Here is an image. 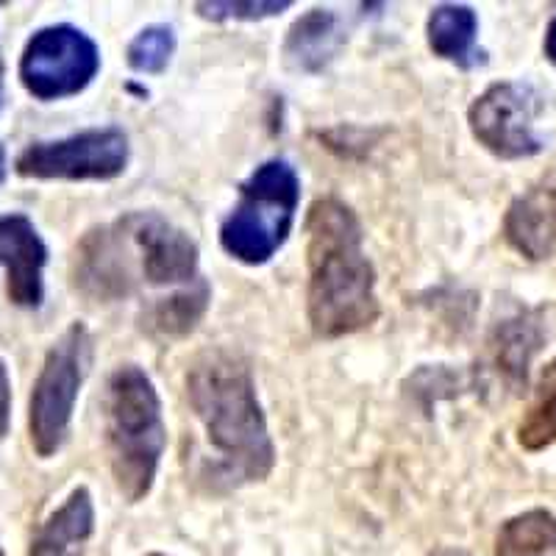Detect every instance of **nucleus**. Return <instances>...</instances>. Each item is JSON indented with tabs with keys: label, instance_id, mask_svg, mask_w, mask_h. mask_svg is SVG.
<instances>
[{
	"label": "nucleus",
	"instance_id": "obj_21",
	"mask_svg": "<svg viewBox=\"0 0 556 556\" xmlns=\"http://www.w3.org/2000/svg\"><path fill=\"white\" fill-rule=\"evenodd\" d=\"M9 426H12V379L7 362L0 359V443L7 440Z\"/></svg>",
	"mask_w": 556,
	"mask_h": 556
},
{
	"label": "nucleus",
	"instance_id": "obj_20",
	"mask_svg": "<svg viewBox=\"0 0 556 556\" xmlns=\"http://www.w3.org/2000/svg\"><path fill=\"white\" fill-rule=\"evenodd\" d=\"M292 3L290 0H270V3H256V0H251V3H223V0H212V3H195L198 14L206 20H217V23H223V20H265V17H276V14L287 12Z\"/></svg>",
	"mask_w": 556,
	"mask_h": 556
},
{
	"label": "nucleus",
	"instance_id": "obj_15",
	"mask_svg": "<svg viewBox=\"0 0 556 556\" xmlns=\"http://www.w3.org/2000/svg\"><path fill=\"white\" fill-rule=\"evenodd\" d=\"M208 301H212V287L201 278L192 287L156 298L139 320L148 334L159 337V340H178V337L190 334L201 323L208 309Z\"/></svg>",
	"mask_w": 556,
	"mask_h": 556
},
{
	"label": "nucleus",
	"instance_id": "obj_24",
	"mask_svg": "<svg viewBox=\"0 0 556 556\" xmlns=\"http://www.w3.org/2000/svg\"><path fill=\"white\" fill-rule=\"evenodd\" d=\"M431 556H470V554L462 548H440V551H434Z\"/></svg>",
	"mask_w": 556,
	"mask_h": 556
},
{
	"label": "nucleus",
	"instance_id": "obj_23",
	"mask_svg": "<svg viewBox=\"0 0 556 556\" xmlns=\"http://www.w3.org/2000/svg\"><path fill=\"white\" fill-rule=\"evenodd\" d=\"M7 106V70H3V62H0V112Z\"/></svg>",
	"mask_w": 556,
	"mask_h": 556
},
{
	"label": "nucleus",
	"instance_id": "obj_25",
	"mask_svg": "<svg viewBox=\"0 0 556 556\" xmlns=\"http://www.w3.org/2000/svg\"><path fill=\"white\" fill-rule=\"evenodd\" d=\"M7 178V148L0 146V184Z\"/></svg>",
	"mask_w": 556,
	"mask_h": 556
},
{
	"label": "nucleus",
	"instance_id": "obj_14",
	"mask_svg": "<svg viewBox=\"0 0 556 556\" xmlns=\"http://www.w3.org/2000/svg\"><path fill=\"white\" fill-rule=\"evenodd\" d=\"M345 42L342 23L331 9H312L292 23L285 42V62L295 73H320Z\"/></svg>",
	"mask_w": 556,
	"mask_h": 556
},
{
	"label": "nucleus",
	"instance_id": "obj_2",
	"mask_svg": "<svg viewBox=\"0 0 556 556\" xmlns=\"http://www.w3.org/2000/svg\"><path fill=\"white\" fill-rule=\"evenodd\" d=\"M187 401L217 456L203 473L208 484L242 486L273 473L276 445L256 399L251 367L240 356L228 351L198 356L187 374Z\"/></svg>",
	"mask_w": 556,
	"mask_h": 556
},
{
	"label": "nucleus",
	"instance_id": "obj_9",
	"mask_svg": "<svg viewBox=\"0 0 556 556\" xmlns=\"http://www.w3.org/2000/svg\"><path fill=\"white\" fill-rule=\"evenodd\" d=\"M540 112L543 98L538 89L529 84L501 81L476 98L468 109V123L473 137L498 159H529L545 148L538 134Z\"/></svg>",
	"mask_w": 556,
	"mask_h": 556
},
{
	"label": "nucleus",
	"instance_id": "obj_18",
	"mask_svg": "<svg viewBox=\"0 0 556 556\" xmlns=\"http://www.w3.org/2000/svg\"><path fill=\"white\" fill-rule=\"evenodd\" d=\"M518 443L526 451H543L556 443V359L540 374L534 401L518 426Z\"/></svg>",
	"mask_w": 556,
	"mask_h": 556
},
{
	"label": "nucleus",
	"instance_id": "obj_12",
	"mask_svg": "<svg viewBox=\"0 0 556 556\" xmlns=\"http://www.w3.org/2000/svg\"><path fill=\"white\" fill-rule=\"evenodd\" d=\"M96 531V504L87 486H76L56 506L31 540L28 556H81Z\"/></svg>",
	"mask_w": 556,
	"mask_h": 556
},
{
	"label": "nucleus",
	"instance_id": "obj_22",
	"mask_svg": "<svg viewBox=\"0 0 556 556\" xmlns=\"http://www.w3.org/2000/svg\"><path fill=\"white\" fill-rule=\"evenodd\" d=\"M545 56L556 67V17L548 23V31H545Z\"/></svg>",
	"mask_w": 556,
	"mask_h": 556
},
{
	"label": "nucleus",
	"instance_id": "obj_27",
	"mask_svg": "<svg viewBox=\"0 0 556 556\" xmlns=\"http://www.w3.org/2000/svg\"><path fill=\"white\" fill-rule=\"evenodd\" d=\"M0 556H3V548H0Z\"/></svg>",
	"mask_w": 556,
	"mask_h": 556
},
{
	"label": "nucleus",
	"instance_id": "obj_3",
	"mask_svg": "<svg viewBox=\"0 0 556 556\" xmlns=\"http://www.w3.org/2000/svg\"><path fill=\"white\" fill-rule=\"evenodd\" d=\"M312 331L323 340L356 334L381 315L376 270L365 253V235L354 208L340 198H320L306 217Z\"/></svg>",
	"mask_w": 556,
	"mask_h": 556
},
{
	"label": "nucleus",
	"instance_id": "obj_7",
	"mask_svg": "<svg viewBox=\"0 0 556 556\" xmlns=\"http://www.w3.org/2000/svg\"><path fill=\"white\" fill-rule=\"evenodd\" d=\"M131 156L123 128H87L62 139L31 142L14 159V170L34 181H112Z\"/></svg>",
	"mask_w": 556,
	"mask_h": 556
},
{
	"label": "nucleus",
	"instance_id": "obj_17",
	"mask_svg": "<svg viewBox=\"0 0 556 556\" xmlns=\"http://www.w3.org/2000/svg\"><path fill=\"white\" fill-rule=\"evenodd\" d=\"M495 556H556V518L548 509L509 518L495 540Z\"/></svg>",
	"mask_w": 556,
	"mask_h": 556
},
{
	"label": "nucleus",
	"instance_id": "obj_11",
	"mask_svg": "<svg viewBox=\"0 0 556 556\" xmlns=\"http://www.w3.org/2000/svg\"><path fill=\"white\" fill-rule=\"evenodd\" d=\"M506 242L531 262L556 251V187H538L518 195L504 217Z\"/></svg>",
	"mask_w": 556,
	"mask_h": 556
},
{
	"label": "nucleus",
	"instance_id": "obj_8",
	"mask_svg": "<svg viewBox=\"0 0 556 556\" xmlns=\"http://www.w3.org/2000/svg\"><path fill=\"white\" fill-rule=\"evenodd\" d=\"M101 70V51L76 26H45L23 48L17 76L37 101L73 98L92 84Z\"/></svg>",
	"mask_w": 556,
	"mask_h": 556
},
{
	"label": "nucleus",
	"instance_id": "obj_26",
	"mask_svg": "<svg viewBox=\"0 0 556 556\" xmlns=\"http://www.w3.org/2000/svg\"><path fill=\"white\" fill-rule=\"evenodd\" d=\"M148 556H167V554H148Z\"/></svg>",
	"mask_w": 556,
	"mask_h": 556
},
{
	"label": "nucleus",
	"instance_id": "obj_16",
	"mask_svg": "<svg viewBox=\"0 0 556 556\" xmlns=\"http://www.w3.org/2000/svg\"><path fill=\"white\" fill-rule=\"evenodd\" d=\"M429 48L445 62L468 64L476 53V34H479V17L470 7L462 3H443L431 9L429 23Z\"/></svg>",
	"mask_w": 556,
	"mask_h": 556
},
{
	"label": "nucleus",
	"instance_id": "obj_5",
	"mask_svg": "<svg viewBox=\"0 0 556 556\" xmlns=\"http://www.w3.org/2000/svg\"><path fill=\"white\" fill-rule=\"evenodd\" d=\"M301 203V178L287 159H270L248 176L240 201L223 220L220 245L242 265H265L285 245Z\"/></svg>",
	"mask_w": 556,
	"mask_h": 556
},
{
	"label": "nucleus",
	"instance_id": "obj_10",
	"mask_svg": "<svg viewBox=\"0 0 556 556\" xmlns=\"http://www.w3.org/2000/svg\"><path fill=\"white\" fill-rule=\"evenodd\" d=\"M48 245L28 215L0 217V267L7 270V298L23 309H39L45 301Z\"/></svg>",
	"mask_w": 556,
	"mask_h": 556
},
{
	"label": "nucleus",
	"instance_id": "obj_19",
	"mask_svg": "<svg viewBox=\"0 0 556 556\" xmlns=\"http://www.w3.org/2000/svg\"><path fill=\"white\" fill-rule=\"evenodd\" d=\"M173 51H176V34L170 26H148L131 39L128 45V64L137 73L156 76L170 64Z\"/></svg>",
	"mask_w": 556,
	"mask_h": 556
},
{
	"label": "nucleus",
	"instance_id": "obj_1",
	"mask_svg": "<svg viewBox=\"0 0 556 556\" xmlns=\"http://www.w3.org/2000/svg\"><path fill=\"white\" fill-rule=\"evenodd\" d=\"M201 278L195 240L156 212H128L92 228L73 256V287L98 304L126 301L139 290L178 292Z\"/></svg>",
	"mask_w": 556,
	"mask_h": 556
},
{
	"label": "nucleus",
	"instance_id": "obj_6",
	"mask_svg": "<svg viewBox=\"0 0 556 556\" xmlns=\"http://www.w3.org/2000/svg\"><path fill=\"white\" fill-rule=\"evenodd\" d=\"M92 365V334L84 323H73L45 354L28 401V434L37 456L51 459L70 434L78 392Z\"/></svg>",
	"mask_w": 556,
	"mask_h": 556
},
{
	"label": "nucleus",
	"instance_id": "obj_13",
	"mask_svg": "<svg viewBox=\"0 0 556 556\" xmlns=\"http://www.w3.org/2000/svg\"><path fill=\"white\" fill-rule=\"evenodd\" d=\"M545 342L543 312L523 309L513 317L495 323L490 334V354L495 367L513 387L526 384L529 379V365Z\"/></svg>",
	"mask_w": 556,
	"mask_h": 556
},
{
	"label": "nucleus",
	"instance_id": "obj_4",
	"mask_svg": "<svg viewBox=\"0 0 556 556\" xmlns=\"http://www.w3.org/2000/svg\"><path fill=\"white\" fill-rule=\"evenodd\" d=\"M106 445L123 498L128 504L148 498L165 454L167 429L156 387L142 367L123 365L109 376Z\"/></svg>",
	"mask_w": 556,
	"mask_h": 556
}]
</instances>
